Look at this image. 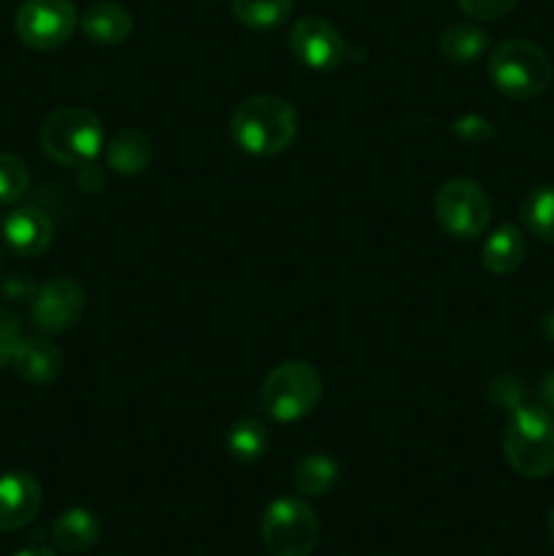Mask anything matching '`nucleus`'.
Listing matches in <instances>:
<instances>
[{
	"mask_svg": "<svg viewBox=\"0 0 554 556\" xmlns=\"http://www.w3.org/2000/svg\"><path fill=\"white\" fill-rule=\"evenodd\" d=\"M299 134V117L280 96L244 98L231 114V139L242 152L272 157L286 152Z\"/></svg>",
	"mask_w": 554,
	"mask_h": 556,
	"instance_id": "1",
	"label": "nucleus"
},
{
	"mask_svg": "<svg viewBox=\"0 0 554 556\" xmlns=\"http://www.w3.org/2000/svg\"><path fill=\"white\" fill-rule=\"evenodd\" d=\"M503 454L521 478H546L554 472V413L543 405H516L503 432Z\"/></svg>",
	"mask_w": 554,
	"mask_h": 556,
	"instance_id": "2",
	"label": "nucleus"
},
{
	"mask_svg": "<svg viewBox=\"0 0 554 556\" xmlns=\"http://www.w3.org/2000/svg\"><path fill=\"white\" fill-rule=\"evenodd\" d=\"M552 60L538 43L508 38L489 54V79L503 96L514 101H532L552 85Z\"/></svg>",
	"mask_w": 554,
	"mask_h": 556,
	"instance_id": "3",
	"label": "nucleus"
},
{
	"mask_svg": "<svg viewBox=\"0 0 554 556\" xmlns=\"http://www.w3.org/2000/svg\"><path fill=\"white\" fill-rule=\"evenodd\" d=\"M38 141L60 166L85 168L103 152V125L87 109L63 106L43 119Z\"/></svg>",
	"mask_w": 554,
	"mask_h": 556,
	"instance_id": "4",
	"label": "nucleus"
},
{
	"mask_svg": "<svg viewBox=\"0 0 554 556\" xmlns=\"http://www.w3.org/2000/svg\"><path fill=\"white\" fill-rule=\"evenodd\" d=\"M324 396V380L307 362H282L261 383L259 402L269 418L293 424L307 418Z\"/></svg>",
	"mask_w": 554,
	"mask_h": 556,
	"instance_id": "5",
	"label": "nucleus"
},
{
	"mask_svg": "<svg viewBox=\"0 0 554 556\" xmlns=\"http://www.w3.org/2000/svg\"><path fill=\"white\" fill-rule=\"evenodd\" d=\"M318 535V516L302 497L272 500L261 516V543L269 556H310Z\"/></svg>",
	"mask_w": 554,
	"mask_h": 556,
	"instance_id": "6",
	"label": "nucleus"
},
{
	"mask_svg": "<svg viewBox=\"0 0 554 556\" xmlns=\"http://www.w3.org/2000/svg\"><path fill=\"white\" fill-rule=\"evenodd\" d=\"M435 217L440 228L454 239H478L492 223V201L487 190L473 179H449L435 195Z\"/></svg>",
	"mask_w": 554,
	"mask_h": 556,
	"instance_id": "7",
	"label": "nucleus"
},
{
	"mask_svg": "<svg viewBox=\"0 0 554 556\" xmlns=\"http://www.w3.org/2000/svg\"><path fill=\"white\" fill-rule=\"evenodd\" d=\"M79 11L74 0H22L14 14V30L25 47L54 52L74 38Z\"/></svg>",
	"mask_w": 554,
	"mask_h": 556,
	"instance_id": "8",
	"label": "nucleus"
},
{
	"mask_svg": "<svg viewBox=\"0 0 554 556\" xmlns=\"http://www.w3.org/2000/svg\"><path fill=\"white\" fill-rule=\"evenodd\" d=\"M85 313V291L71 277H52L36 291L30 302V318L43 334H60L79 324Z\"/></svg>",
	"mask_w": 554,
	"mask_h": 556,
	"instance_id": "9",
	"label": "nucleus"
},
{
	"mask_svg": "<svg viewBox=\"0 0 554 556\" xmlns=\"http://www.w3.org/2000/svg\"><path fill=\"white\" fill-rule=\"evenodd\" d=\"M288 43L293 58L313 71H337L345 63L348 49L340 30L320 16H302L291 27Z\"/></svg>",
	"mask_w": 554,
	"mask_h": 556,
	"instance_id": "10",
	"label": "nucleus"
},
{
	"mask_svg": "<svg viewBox=\"0 0 554 556\" xmlns=\"http://www.w3.org/2000/svg\"><path fill=\"white\" fill-rule=\"evenodd\" d=\"M43 503V489L30 472L11 470L0 476V532L30 525Z\"/></svg>",
	"mask_w": 554,
	"mask_h": 556,
	"instance_id": "11",
	"label": "nucleus"
},
{
	"mask_svg": "<svg viewBox=\"0 0 554 556\" xmlns=\"http://www.w3.org/2000/svg\"><path fill=\"white\" fill-rule=\"evenodd\" d=\"M3 239L5 248L20 258H36V255L47 253L49 244H52L54 223L38 206H20V210L5 215Z\"/></svg>",
	"mask_w": 554,
	"mask_h": 556,
	"instance_id": "12",
	"label": "nucleus"
},
{
	"mask_svg": "<svg viewBox=\"0 0 554 556\" xmlns=\"http://www.w3.org/2000/svg\"><path fill=\"white\" fill-rule=\"evenodd\" d=\"M65 356L49 337H22L11 356V367L25 383L49 386L63 372Z\"/></svg>",
	"mask_w": 554,
	"mask_h": 556,
	"instance_id": "13",
	"label": "nucleus"
},
{
	"mask_svg": "<svg viewBox=\"0 0 554 556\" xmlns=\"http://www.w3.org/2000/svg\"><path fill=\"white\" fill-rule=\"evenodd\" d=\"M79 25L85 36L101 47H117L134 30L130 11L114 0H96V3L87 5L85 14L79 16Z\"/></svg>",
	"mask_w": 554,
	"mask_h": 556,
	"instance_id": "14",
	"label": "nucleus"
},
{
	"mask_svg": "<svg viewBox=\"0 0 554 556\" xmlns=\"http://www.w3.org/2000/svg\"><path fill=\"white\" fill-rule=\"evenodd\" d=\"M527 255L525 233L514 226V223H503V226L494 228L487 237L481 248V264L489 275L505 277L514 275L521 266Z\"/></svg>",
	"mask_w": 554,
	"mask_h": 556,
	"instance_id": "15",
	"label": "nucleus"
},
{
	"mask_svg": "<svg viewBox=\"0 0 554 556\" xmlns=\"http://www.w3.org/2000/svg\"><path fill=\"white\" fill-rule=\"evenodd\" d=\"M106 166L119 177H136L152 163V141L150 136L136 128H125L114 136L103 150Z\"/></svg>",
	"mask_w": 554,
	"mask_h": 556,
	"instance_id": "16",
	"label": "nucleus"
},
{
	"mask_svg": "<svg viewBox=\"0 0 554 556\" xmlns=\"http://www.w3.org/2000/svg\"><path fill=\"white\" fill-rule=\"evenodd\" d=\"M101 535V521L87 508H71L52 525V543L63 554H81Z\"/></svg>",
	"mask_w": 554,
	"mask_h": 556,
	"instance_id": "17",
	"label": "nucleus"
},
{
	"mask_svg": "<svg viewBox=\"0 0 554 556\" xmlns=\"http://www.w3.org/2000/svg\"><path fill=\"white\" fill-rule=\"evenodd\" d=\"M487 30H481L473 22H459V25H451L440 33V54L454 65L476 63V60H481L487 54Z\"/></svg>",
	"mask_w": 554,
	"mask_h": 556,
	"instance_id": "18",
	"label": "nucleus"
},
{
	"mask_svg": "<svg viewBox=\"0 0 554 556\" xmlns=\"http://www.w3.org/2000/svg\"><path fill=\"white\" fill-rule=\"evenodd\" d=\"M340 478V465L329 454H307L293 470V486L302 497H320Z\"/></svg>",
	"mask_w": 554,
	"mask_h": 556,
	"instance_id": "19",
	"label": "nucleus"
},
{
	"mask_svg": "<svg viewBox=\"0 0 554 556\" xmlns=\"http://www.w3.org/2000/svg\"><path fill=\"white\" fill-rule=\"evenodd\" d=\"M519 217L532 237L554 244V185L532 188L521 201Z\"/></svg>",
	"mask_w": 554,
	"mask_h": 556,
	"instance_id": "20",
	"label": "nucleus"
},
{
	"mask_svg": "<svg viewBox=\"0 0 554 556\" xmlns=\"http://www.w3.org/2000/svg\"><path fill=\"white\" fill-rule=\"evenodd\" d=\"M269 448V432L255 418H242L234 424L226 434V451L231 459L242 462V465H253Z\"/></svg>",
	"mask_w": 554,
	"mask_h": 556,
	"instance_id": "21",
	"label": "nucleus"
},
{
	"mask_svg": "<svg viewBox=\"0 0 554 556\" xmlns=\"http://www.w3.org/2000/svg\"><path fill=\"white\" fill-rule=\"evenodd\" d=\"M293 0H231V14L253 30H272L291 16Z\"/></svg>",
	"mask_w": 554,
	"mask_h": 556,
	"instance_id": "22",
	"label": "nucleus"
},
{
	"mask_svg": "<svg viewBox=\"0 0 554 556\" xmlns=\"http://www.w3.org/2000/svg\"><path fill=\"white\" fill-rule=\"evenodd\" d=\"M30 190V168L14 152H0V204H16Z\"/></svg>",
	"mask_w": 554,
	"mask_h": 556,
	"instance_id": "23",
	"label": "nucleus"
},
{
	"mask_svg": "<svg viewBox=\"0 0 554 556\" xmlns=\"http://www.w3.org/2000/svg\"><path fill=\"white\" fill-rule=\"evenodd\" d=\"M519 0H459L462 14H467L476 22H492L508 14Z\"/></svg>",
	"mask_w": 554,
	"mask_h": 556,
	"instance_id": "24",
	"label": "nucleus"
},
{
	"mask_svg": "<svg viewBox=\"0 0 554 556\" xmlns=\"http://www.w3.org/2000/svg\"><path fill=\"white\" fill-rule=\"evenodd\" d=\"M20 342H22L20 320H16L14 313L0 307V369H3L5 364H11V356H14Z\"/></svg>",
	"mask_w": 554,
	"mask_h": 556,
	"instance_id": "25",
	"label": "nucleus"
},
{
	"mask_svg": "<svg viewBox=\"0 0 554 556\" xmlns=\"http://www.w3.org/2000/svg\"><path fill=\"white\" fill-rule=\"evenodd\" d=\"M454 134L459 136L462 141H473V144H478V141L492 139L494 128H492V123H489V119L478 117V114H467V117L456 119Z\"/></svg>",
	"mask_w": 554,
	"mask_h": 556,
	"instance_id": "26",
	"label": "nucleus"
},
{
	"mask_svg": "<svg viewBox=\"0 0 554 556\" xmlns=\"http://www.w3.org/2000/svg\"><path fill=\"white\" fill-rule=\"evenodd\" d=\"M36 291L38 288L33 286L30 280H25V275H11L9 280L3 282V296L11 299V302H27V299L33 302Z\"/></svg>",
	"mask_w": 554,
	"mask_h": 556,
	"instance_id": "27",
	"label": "nucleus"
},
{
	"mask_svg": "<svg viewBox=\"0 0 554 556\" xmlns=\"http://www.w3.org/2000/svg\"><path fill=\"white\" fill-rule=\"evenodd\" d=\"M538 394H541V405L554 413V369L541 380V391Z\"/></svg>",
	"mask_w": 554,
	"mask_h": 556,
	"instance_id": "28",
	"label": "nucleus"
},
{
	"mask_svg": "<svg viewBox=\"0 0 554 556\" xmlns=\"http://www.w3.org/2000/svg\"><path fill=\"white\" fill-rule=\"evenodd\" d=\"M541 334L549 345H554V313H549L541 324Z\"/></svg>",
	"mask_w": 554,
	"mask_h": 556,
	"instance_id": "29",
	"label": "nucleus"
},
{
	"mask_svg": "<svg viewBox=\"0 0 554 556\" xmlns=\"http://www.w3.org/2000/svg\"><path fill=\"white\" fill-rule=\"evenodd\" d=\"M14 556H58L52 552V548H43V546H30V548H22L20 554Z\"/></svg>",
	"mask_w": 554,
	"mask_h": 556,
	"instance_id": "30",
	"label": "nucleus"
},
{
	"mask_svg": "<svg viewBox=\"0 0 554 556\" xmlns=\"http://www.w3.org/2000/svg\"><path fill=\"white\" fill-rule=\"evenodd\" d=\"M546 527H549V535H552V541H554V505H552V510H549Z\"/></svg>",
	"mask_w": 554,
	"mask_h": 556,
	"instance_id": "31",
	"label": "nucleus"
},
{
	"mask_svg": "<svg viewBox=\"0 0 554 556\" xmlns=\"http://www.w3.org/2000/svg\"><path fill=\"white\" fill-rule=\"evenodd\" d=\"M3 266H5V253H3V244H0V275H3Z\"/></svg>",
	"mask_w": 554,
	"mask_h": 556,
	"instance_id": "32",
	"label": "nucleus"
}]
</instances>
